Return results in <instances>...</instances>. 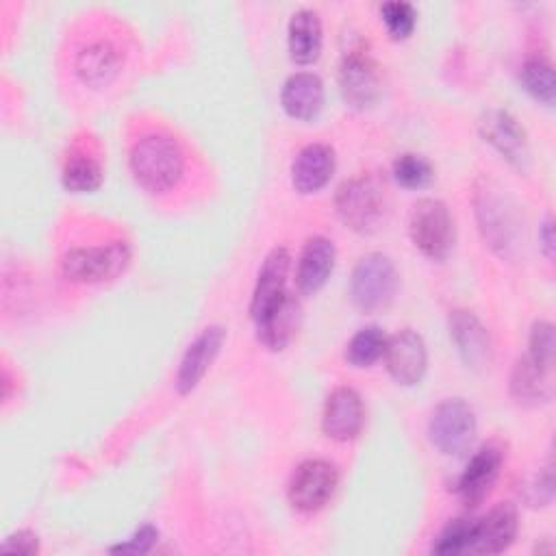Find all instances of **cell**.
<instances>
[{
	"instance_id": "34",
	"label": "cell",
	"mask_w": 556,
	"mask_h": 556,
	"mask_svg": "<svg viewBox=\"0 0 556 556\" xmlns=\"http://www.w3.org/2000/svg\"><path fill=\"white\" fill-rule=\"evenodd\" d=\"M2 552H13V554H37L39 552V539L33 530H17L9 534L2 545Z\"/></svg>"
},
{
	"instance_id": "35",
	"label": "cell",
	"mask_w": 556,
	"mask_h": 556,
	"mask_svg": "<svg viewBox=\"0 0 556 556\" xmlns=\"http://www.w3.org/2000/svg\"><path fill=\"white\" fill-rule=\"evenodd\" d=\"M539 243L547 258L554 256V235H552V219L545 217V222L539 226Z\"/></svg>"
},
{
	"instance_id": "4",
	"label": "cell",
	"mask_w": 556,
	"mask_h": 556,
	"mask_svg": "<svg viewBox=\"0 0 556 556\" xmlns=\"http://www.w3.org/2000/svg\"><path fill=\"white\" fill-rule=\"evenodd\" d=\"M400 276L393 261L382 252L361 256L350 276V298L363 313L387 308L397 293Z\"/></svg>"
},
{
	"instance_id": "16",
	"label": "cell",
	"mask_w": 556,
	"mask_h": 556,
	"mask_svg": "<svg viewBox=\"0 0 556 556\" xmlns=\"http://www.w3.org/2000/svg\"><path fill=\"white\" fill-rule=\"evenodd\" d=\"M502 469V450L495 445H482L467 463L465 471L458 478L456 493L460 502L469 508L482 504L491 493Z\"/></svg>"
},
{
	"instance_id": "10",
	"label": "cell",
	"mask_w": 556,
	"mask_h": 556,
	"mask_svg": "<svg viewBox=\"0 0 556 556\" xmlns=\"http://www.w3.org/2000/svg\"><path fill=\"white\" fill-rule=\"evenodd\" d=\"M339 89L348 106L365 111L380 96V76L374 59L363 46L343 52L339 65Z\"/></svg>"
},
{
	"instance_id": "13",
	"label": "cell",
	"mask_w": 556,
	"mask_h": 556,
	"mask_svg": "<svg viewBox=\"0 0 556 556\" xmlns=\"http://www.w3.org/2000/svg\"><path fill=\"white\" fill-rule=\"evenodd\" d=\"M365 424V406L356 389L337 387L330 391L321 413V430L332 441H352Z\"/></svg>"
},
{
	"instance_id": "28",
	"label": "cell",
	"mask_w": 556,
	"mask_h": 556,
	"mask_svg": "<svg viewBox=\"0 0 556 556\" xmlns=\"http://www.w3.org/2000/svg\"><path fill=\"white\" fill-rule=\"evenodd\" d=\"M391 172H393L395 182L404 189H424L434 178L432 165L424 156L413 154V152H404V154L395 156Z\"/></svg>"
},
{
	"instance_id": "2",
	"label": "cell",
	"mask_w": 556,
	"mask_h": 556,
	"mask_svg": "<svg viewBox=\"0 0 556 556\" xmlns=\"http://www.w3.org/2000/svg\"><path fill=\"white\" fill-rule=\"evenodd\" d=\"M387 208L384 185L371 176L361 174L345 180L334 193V211L339 219L354 232H374Z\"/></svg>"
},
{
	"instance_id": "32",
	"label": "cell",
	"mask_w": 556,
	"mask_h": 556,
	"mask_svg": "<svg viewBox=\"0 0 556 556\" xmlns=\"http://www.w3.org/2000/svg\"><path fill=\"white\" fill-rule=\"evenodd\" d=\"M523 500L530 506H547L554 497V471H552V463H547L545 467H541L532 478H528L526 486L521 489Z\"/></svg>"
},
{
	"instance_id": "3",
	"label": "cell",
	"mask_w": 556,
	"mask_h": 556,
	"mask_svg": "<svg viewBox=\"0 0 556 556\" xmlns=\"http://www.w3.org/2000/svg\"><path fill=\"white\" fill-rule=\"evenodd\" d=\"M408 235L413 245L426 258L445 261L456 241L454 215L443 200L421 198L413 204L408 217Z\"/></svg>"
},
{
	"instance_id": "17",
	"label": "cell",
	"mask_w": 556,
	"mask_h": 556,
	"mask_svg": "<svg viewBox=\"0 0 556 556\" xmlns=\"http://www.w3.org/2000/svg\"><path fill=\"white\" fill-rule=\"evenodd\" d=\"M519 519L517 508L508 502L497 504L484 517L476 519L473 541L469 552L473 554H500L508 549L517 536Z\"/></svg>"
},
{
	"instance_id": "6",
	"label": "cell",
	"mask_w": 556,
	"mask_h": 556,
	"mask_svg": "<svg viewBox=\"0 0 556 556\" xmlns=\"http://www.w3.org/2000/svg\"><path fill=\"white\" fill-rule=\"evenodd\" d=\"M476 437L473 408L463 397H447L428 419V439L445 456H460Z\"/></svg>"
},
{
	"instance_id": "9",
	"label": "cell",
	"mask_w": 556,
	"mask_h": 556,
	"mask_svg": "<svg viewBox=\"0 0 556 556\" xmlns=\"http://www.w3.org/2000/svg\"><path fill=\"white\" fill-rule=\"evenodd\" d=\"M289 265H291V256L287 248H274L263 258V265L256 276V285L252 291V302H250V317L254 326L265 324L280 308V304L291 295L287 291Z\"/></svg>"
},
{
	"instance_id": "27",
	"label": "cell",
	"mask_w": 556,
	"mask_h": 556,
	"mask_svg": "<svg viewBox=\"0 0 556 556\" xmlns=\"http://www.w3.org/2000/svg\"><path fill=\"white\" fill-rule=\"evenodd\" d=\"M387 345V334L378 326H365L345 345V361L352 367H369L382 358Z\"/></svg>"
},
{
	"instance_id": "22",
	"label": "cell",
	"mask_w": 556,
	"mask_h": 556,
	"mask_svg": "<svg viewBox=\"0 0 556 556\" xmlns=\"http://www.w3.org/2000/svg\"><path fill=\"white\" fill-rule=\"evenodd\" d=\"M321 20L313 9H300L287 26L289 56L298 65H311L321 54Z\"/></svg>"
},
{
	"instance_id": "31",
	"label": "cell",
	"mask_w": 556,
	"mask_h": 556,
	"mask_svg": "<svg viewBox=\"0 0 556 556\" xmlns=\"http://www.w3.org/2000/svg\"><path fill=\"white\" fill-rule=\"evenodd\" d=\"M380 17L393 39L410 37L417 24V13L410 2H384L380 7Z\"/></svg>"
},
{
	"instance_id": "15",
	"label": "cell",
	"mask_w": 556,
	"mask_h": 556,
	"mask_svg": "<svg viewBox=\"0 0 556 556\" xmlns=\"http://www.w3.org/2000/svg\"><path fill=\"white\" fill-rule=\"evenodd\" d=\"M447 328L463 363L473 371L486 369L491 363V339L484 324L471 311L458 308L450 313Z\"/></svg>"
},
{
	"instance_id": "26",
	"label": "cell",
	"mask_w": 556,
	"mask_h": 556,
	"mask_svg": "<svg viewBox=\"0 0 556 556\" xmlns=\"http://www.w3.org/2000/svg\"><path fill=\"white\" fill-rule=\"evenodd\" d=\"M519 80L523 89L536 100L547 106L554 104L556 98V80H554V65L545 56H530L523 61L519 70Z\"/></svg>"
},
{
	"instance_id": "7",
	"label": "cell",
	"mask_w": 556,
	"mask_h": 556,
	"mask_svg": "<svg viewBox=\"0 0 556 556\" xmlns=\"http://www.w3.org/2000/svg\"><path fill=\"white\" fill-rule=\"evenodd\" d=\"M339 484V471L330 460L308 458L302 460L291 473L287 500L298 513H317L328 504Z\"/></svg>"
},
{
	"instance_id": "8",
	"label": "cell",
	"mask_w": 556,
	"mask_h": 556,
	"mask_svg": "<svg viewBox=\"0 0 556 556\" xmlns=\"http://www.w3.org/2000/svg\"><path fill=\"white\" fill-rule=\"evenodd\" d=\"M476 217L484 241L500 254L508 256L517 243V219L506 195L495 187H484L476 193Z\"/></svg>"
},
{
	"instance_id": "1",
	"label": "cell",
	"mask_w": 556,
	"mask_h": 556,
	"mask_svg": "<svg viewBox=\"0 0 556 556\" xmlns=\"http://www.w3.org/2000/svg\"><path fill=\"white\" fill-rule=\"evenodd\" d=\"M130 174L148 193L172 191L185 176V152L180 143L165 132L139 137L128 154Z\"/></svg>"
},
{
	"instance_id": "25",
	"label": "cell",
	"mask_w": 556,
	"mask_h": 556,
	"mask_svg": "<svg viewBox=\"0 0 556 556\" xmlns=\"http://www.w3.org/2000/svg\"><path fill=\"white\" fill-rule=\"evenodd\" d=\"M61 180L72 193H91L102 185V165L87 152H72L65 159Z\"/></svg>"
},
{
	"instance_id": "24",
	"label": "cell",
	"mask_w": 556,
	"mask_h": 556,
	"mask_svg": "<svg viewBox=\"0 0 556 556\" xmlns=\"http://www.w3.org/2000/svg\"><path fill=\"white\" fill-rule=\"evenodd\" d=\"M300 324V302L289 295L280 308L261 326H256L258 341L269 350H282L295 334Z\"/></svg>"
},
{
	"instance_id": "33",
	"label": "cell",
	"mask_w": 556,
	"mask_h": 556,
	"mask_svg": "<svg viewBox=\"0 0 556 556\" xmlns=\"http://www.w3.org/2000/svg\"><path fill=\"white\" fill-rule=\"evenodd\" d=\"M156 539H159V530L154 526L146 523L139 530H135L124 543L109 547V552H113V554H148L154 547Z\"/></svg>"
},
{
	"instance_id": "29",
	"label": "cell",
	"mask_w": 556,
	"mask_h": 556,
	"mask_svg": "<svg viewBox=\"0 0 556 556\" xmlns=\"http://www.w3.org/2000/svg\"><path fill=\"white\" fill-rule=\"evenodd\" d=\"M473 530H476V519L473 517H456L450 519L447 526L439 532V536L432 543L434 554H463L469 552L471 541H473Z\"/></svg>"
},
{
	"instance_id": "18",
	"label": "cell",
	"mask_w": 556,
	"mask_h": 556,
	"mask_svg": "<svg viewBox=\"0 0 556 556\" xmlns=\"http://www.w3.org/2000/svg\"><path fill=\"white\" fill-rule=\"evenodd\" d=\"M122 54L117 46L109 39H96L83 46L74 59L76 76L93 89L106 87L119 74Z\"/></svg>"
},
{
	"instance_id": "21",
	"label": "cell",
	"mask_w": 556,
	"mask_h": 556,
	"mask_svg": "<svg viewBox=\"0 0 556 556\" xmlns=\"http://www.w3.org/2000/svg\"><path fill=\"white\" fill-rule=\"evenodd\" d=\"M285 113L300 122H311L324 109V83L313 72L291 74L280 91Z\"/></svg>"
},
{
	"instance_id": "19",
	"label": "cell",
	"mask_w": 556,
	"mask_h": 556,
	"mask_svg": "<svg viewBox=\"0 0 556 556\" xmlns=\"http://www.w3.org/2000/svg\"><path fill=\"white\" fill-rule=\"evenodd\" d=\"M334 261H337L334 243L321 235L311 237L300 252L298 269H295V282L300 293L304 295L317 293L330 278L334 269Z\"/></svg>"
},
{
	"instance_id": "5",
	"label": "cell",
	"mask_w": 556,
	"mask_h": 556,
	"mask_svg": "<svg viewBox=\"0 0 556 556\" xmlns=\"http://www.w3.org/2000/svg\"><path fill=\"white\" fill-rule=\"evenodd\" d=\"M130 256L126 241L78 245L63 254L61 274L72 282H104L117 278L128 267Z\"/></svg>"
},
{
	"instance_id": "12",
	"label": "cell",
	"mask_w": 556,
	"mask_h": 556,
	"mask_svg": "<svg viewBox=\"0 0 556 556\" xmlns=\"http://www.w3.org/2000/svg\"><path fill=\"white\" fill-rule=\"evenodd\" d=\"M382 358L389 376L402 387L419 384L428 367L426 343L421 334L413 328H402L395 334L387 337Z\"/></svg>"
},
{
	"instance_id": "14",
	"label": "cell",
	"mask_w": 556,
	"mask_h": 556,
	"mask_svg": "<svg viewBox=\"0 0 556 556\" xmlns=\"http://www.w3.org/2000/svg\"><path fill=\"white\" fill-rule=\"evenodd\" d=\"M226 332L222 326H206L185 350L178 371H176V391L180 395L191 393L200 380L206 376L208 367L217 358L224 345Z\"/></svg>"
},
{
	"instance_id": "20",
	"label": "cell",
	"mask_w": 556,
	"mask_h": 556,
	"mask_svg": "<svg viewBox=\"0 0 556 556\" xmlns=\"http://www.w3.org/2000/svg\"><path fill=\"white\" fill-rule=\"evenodd\" d=\"M334 165V152L330 146L308 143L291 163V185L300 193H315L330 182Z\"/></svg>"
},
{
	"instance_id": "23",
	"label": "cell",
	"mask_w": 556,
	"mask_h": 556,
	"mask_svg": "<svg viewBox=\"0 0 556 556\" xmlns=\"http://www.w3.org/2000/svg\"><path fill=\"white\" fill-rule=\"evenodd\" d=\"M510 393L523 406H539L552 400V371L541 369L528 356H521L510 374Z\"/></svg>"
},
{
	"instance_id": "11",
	"label": "cell",
	"mask_w": 556,
	"mask_h": 556,
	"mask_svg": "<svg viewBox=\"0 0 556 556\" xmlns=\"http://www.w3.org/2000/svg\"><path fill=\"white\" fill-rule=\"evenodd\" d=\"M480 137L513 167L526 169L530 165L528 135L521 124L502 109H491L478 119Z\"/></svg>"
},
{
	"instance_id": "30",
	"label": "cell",
	"mask_w": 556,
	"mask_h": 556,
	"mask_svg": "<svg viewBox=\"0 0 556 556\" xmlns=\"http://www.w3.org/2000/svg\"><path fill=\"white\" fill-rule=\"evenodd\" d=\"M554 352H556V341H554V326L545 319H539L530 328V339H528V358L539 365L545 371H552L554 367Z\"/></svg>"
}]
</instances>
